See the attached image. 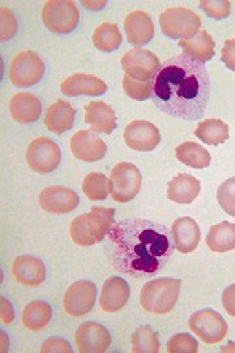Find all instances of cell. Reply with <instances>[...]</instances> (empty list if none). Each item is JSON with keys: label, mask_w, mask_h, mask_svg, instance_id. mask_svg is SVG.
I'll return each instance as SVG.
<instances>
[{"label": "cell", "mask_w": 235, "mask_h": 353, "mask_svg": "<svg viewBox=\"0 0 235 353\" xmlns=\"http://www.w3.org/2000/svg\"><path fill=\"white\" fill-rule=\"evenodd\" d=\"M106 250L114 268L125 278L159 275L173 256L172 229L145 219L115 223L106 236Z\"/></svg>", "instance_id": "6da1fadb"}, {"label": "cell", "mask_w": 235, "mask_h": 353, "mask_svg": "<svg viewBox=\"0 0 235 353\" xmlns=\"http://www.w3.org/2000/svg\"><path fill=\"white\" fill-rule=\"evenodd\" d=\"M152 83V100L162 113L183 121L203 118L211 97L204 64L185 54L175 55L161 64Z\"/></svg>", "instance_id": "7a4b0ae2"}, {"label": "cell", "mask_w": 235, "mask_h": 353, "mask_svg": "<svg viewBox=\"0 0 235 353\" xmlns=\"http://www.w3.org/2000/svg\"><path fill=\"white\" fill-rule=\"evenodd\" d=\"M115 210L105 207H92L88 214H80L71 223L70 234L76 245L88 248L105 240L115 224Z\"/></svg>", "instance_id": "3957f363"}, {"label": "cell", "mask_w": 235, "mask_h": 353, "mask_svg": "<svg viewBox=\"0 0 235 353\" xmlns=\"http://www.w3.org/2000/svg\"><path fill=\"white\" fill-rule=\"evenodd\" d=\"M181 285V279L161 278L148 281L140 293L141 307L152 314L170 313L178 301Z\"/></svg>", "instance_id": "277c9868"}, {"label": "cell", "mask_w": 235, "mask_h": 353, "mask_svg": "<svg viewBox=\"0 0 235 353\" xmlns=\"http://www.w3.org/2000/svg\"><path fill=\"white\" fill-rule=\"evenodd\" d=\"M161 32L166 37L173 39H190L198 34L201 19L198 13L183 8H167L160 16Z\"/></svg>", "instance_id": "5b68a950"}, {"label": "cell", "mask_w": 235, "mask_h": 353, "mask_svg": "<svg viewBox=\"0 0 235 353\" xmlns=\"http://www.w3.org/2000/svg\"><path fill=\"white\" fill-rule=\"evenodd\" d=\"M80 13L71 0H51L43 6L42 21L52 33L68 34L79 26Z\"/></svg>", "instance_id": "8992f818"}, {"label": "cell", "mask_w": 235, "mask_h": 353, "mask_svg": "<svg viewBox=\"0 0 235 353\" xmlns=\"http://www.w3.org/2000/svg\"><path fill=\"white\" fill-rule=\"evenodd\" d=\"M143 176L131 163L115 165L110 176V195L115 202H131L141 189Z\"/></svg>", "instance_id": "52a82bcc"}, {"label": "cell", "mask_w": 235, "mask_h": 353, "mask_svg": "<svg viewBox=\"0 0 235 353\" xmlns=\"http://www.w3.org/2000/svg\"><path fill=\"white\" fill-rule=\"evenodd\" d=\"M45 74V63L34 51L19 52L11 62L10 79L13 85L20 88L33 87L41 81Z\"/></svg>", "instance_id": "ba28073f"}, {"label": "cell", "mask_w": 235, "mask_h": 353, "mask_svg": "<svg viewBox=\"0 0 235 353\" xmlns=\"http://www.w3.org/2000/svg\"><path fill=\"white\" fill-rule=\"evenodd\" d=\"M62 160L59 145L49 138L33 140L26 150V163L38 174H48L54 172Z\"/></svg>", "instance_id": "9c48e42d"}, {"label": "cell", "mask_w": 235, "mask_h": 353, "mask_svg": "<svg viewBox=\"0 0 235 353\" xmlns=\"http://www.w3.org/2000/svg\"><path fill=\"white\" fill-rule=\"evenodd\" d=\"M188 327L205 344L221 343L227 335V323L220 313L213 309H203L194 313Z\"/></svg>", "instance_id": "30bf717a"}, {"label": "cell", "mask_w": 235, "mask_h": 353, "mask_svg": "<svg viewBox=\"0 0 235 353\" xmlns=\"http://www.w3.org/2000/svg\"><path fill=\"white\" fill-rule=\"evenodd\" d=\"M121 62L125 75L139 81H152L161 67L160 59L152 51L141 48L127 51Z\"/></svg>", "instance_id": "8fae6325"}, {"label": "cell", "mask_w": 235, "mask_h": 353, "mask_svg": "<svg viewBox=\"0 0 235 353\" xmlns=\"http://www.w3.org/2000/svg\"><path fill=\"white\" fill-rule=\"evenodd\" d=\"M97 300V287L89 280L74 283L64 294L63 306L70 316H84L92 312Z\"/></svg>", "instance_id": "7c38bea8"}, {"label": "cell", "mask_w": 235, "mask_h": 353, "mask_svg": "<svg viewBox=\"0 0 235 353\" xmlns=\"http://www.w3.org/2000/svg\"><path fill=\"white\" fill-rule=\"evenodd\" d=\"M74 341L79 352L103 353L112 345V335L108 328L96 322H85L77 328Z\"/></svg>", "instance_id": "4fadbf2b"}, {"label": "cell", "mask_w": 235, "mask_h": 353, "mask_svg": "<svg viewBox=\"0 0 235 353\" xmlns=\"http://www.w3.org/2000/svg\"><path fill=\"white\" fill-rule=\"evenodd\" d=\"M124 141L139 152H150L157 148L161 141L159 128L148 121H134L124 130Z\"/></svg>", "instance_id": "5bb4252c"}, {"label": "cell", "mask_w": 235, "mask_h": 353, "mask_svg": "<svg viewBox=\"0 0 235 353\" xmlns=\"http://www.w3.org/2000/svg\"><path fill=\"white\" fill-rule=\"evenodd\" d=\"M71 151L84 163H96L105 157L108 147L93 130H80L71 138Z\"/></svg>", "instance_id": "9a60e30c"}, {"label": "cell", "mask_w": 235, "mask_h": 353, "mask_svg": "<svg viewBox=\"0 0 235 353\" xmlns=\"http://www.w3.org/2000/svg\"><path fill=\"white\" fill-rule=\"evenodd\" d=\"M38 203L43 211L50 214H68L77 208L80 198L74 190L51 186L41 191Z\"/></svg>", "instance_id": "2e32d148"}, {"label": "cell", "mask_w": 235, "mask_h": 353, "mask_svg": "<svg viewBox=\"0 0 235 353\" xmlns=\"http://www.w3.org/2000/svg\"><path fill=\"white\" fill-rule=\"evenodd\" d=\"M13 278L25 287H37L46 280V267L41 259L32 255H21L12 265Z\"/></svg>", "instance_id": "e0dca14e"}, {"label": "cell", "mask_w": 235, "mask_h": 353, "mask_svg": "<svg viewBox=\"0 0 235 353\" xmlns=\"http://www.w3.org/2000/svg\"><path fill=\"white\" fill-rule=\"evenodd\" d=\"M130 300L128 281L119 276L108 279L102 287L99 306L106 313H116L123 309Z\"/></svg>", "instance_id": "ac0fdd59"}, {"label": "cell", "mask_w": 235, "mask_h": 353, "mask_svg": "<svg viewBox=\"0 0 235 353\" xmlns=\"http://www.w3.org/2000/svg\"><path fill=\"white\" fill-rule=\"evenodd\" d=\"M61 90L68 97L101 96L108 92V85L97 76L74 74L63 81Z\"/></svg>", "instance_id": "d6986e66"}, {"label": "cell", "mask_w": 235, "mask_h": 353, "mask_svg": "<svg viewBox=\"0 0 235 353\" xmlns=\"http://www.w3.org/2000/svg\"><path fill=\"white\" fill-rule=\"evenodd\" d=\"M175 250L181 254H190L196 250L200 242V228L192 217H179L173 223L172 227Z\"/></svg>", "instance_id": "ffe728a7"}, {"label": "cell", "mask_w": 235, "mask_h": 353, "mask_svg": "<svg viewBox=\"0 0 235 353\" xmlns=\"http://www.w3.org/2000/svg\"><path fill=\"white\" fill-rule=\"evenodd\" d=\"M124 30L130 43L135 46H143L154 37V24L149 13L144 11H134L124 20Z\"/></svg>", "instance_id": "44dd1931"}, {"label": "cell", "mask_w": 235, "mask_h": 353, "mask_svg": "<svg viewBox=\"0 0 235 353\" xmlns=\"http://www.w3.org/2000/svg\"><path fill=\"white\" fill-rule=\"evenodd\" d=\"M10 113L19 123H34L42 113V103L34 94L20 92L16 93L10 101Z\"/></svg>", "instance_id": "7402d4cb"}, {"label": "cell", "mask_w": 235, "mask_h": 353, "mask_svg": "<svg viewBox=\"0 0 235 353\" xmlns=\"http://www.w3.org/2000/svg\"><path fill=\"white\" fill-rule=\"evenodd\" d=\"M85 109V122L93 131L110 135L116 128V115L112 106L103 101L89 102Z\"/></svg>", "instance_id": "603a6c76"}, {"label": "cell", "mask_w": 235, "mask_h": 353, "mask_svg": "<svg viewBox=\"0 0 235 353\" xmlns=\"http://www.w3.org/2000/svg\"><path fill=\"white\" fill-rule=\"evenodd\" d=\"M76 110L64 100L54 102L48 109L45 117V126L50 132L55 135H62L74 127Z\"/></svg>", "instance_id": "cb8c5ba5"}, {"label": "cell", "mask_w": 235, "mask_h": 353, "mask_svg": "<svg viewBox=\"0 0 235 353\" xmlns=\"http://www.w3.org/2000/svg\"><path fill=\"white\" fill-rule=\"evenodd\" d=\"M200 182L191 174H178L167 183V198L178 204H190L198 198Z\"/></svg>", "instance_id": "d4e9b609"}, {"label": "cell", "mask_w": 235, "mask_h": 353, "mask_svg": "<svg viewBox=\"0 0 235 353\" xmlns=\"http://www.w3.org/2000/svg\"><path fill=\"white\" fill-rule=\"evenodd\" d=\"M179 46L185 55L200 63L204 64L214 57V41L207 30H198V34L190 39H181Z\"/></svg>", "instance_id": "484cf974"}, {"label": "cell", "mask_w": 235, "mask_h": 353, "mask_svg": "<svg viewBox=\"0 0 235 353\" xmlns=\"http://www.w3.org/2000/svg\"><path fill=\"white\" fill-rule=\"evenodd\" d=\"M207 245L214 252H227L235 249V224L223 221L212 225L207 234Z\"/></svg>", "instance_id": "4316f807"}, {"label": "cell", "mask_w": 235, "mask_h": 353, "mask_svg": "<svg viewBox=\"0 0 235 353\" xmlns=\"http://www.w3.org/2000/svg\"><path fill=\"white\" fill-rule=\"evenodd\" d=\"M176 159L182 164L194 168V169H204L211 165V154L203 145L194 141H185L175 150Z\"/></svg>", "instance_id": "83f0119b"}, {"label": "cell", "mask_w": 235, "mask_h": 353, "mask_svg": "<svg viewBox=\"0 0 235 353\" xmlns=\"http://www.w3.org/2000/svg\"><path fill=\"white\" fill-rule=\"evenodd\" d=\"M195 135L208 145H221L229 139V126L221 119L208 118L198 123Z\"/></svg>", "instance_id": "f1b7e54d"}, {"label": "cell", "mask_w": 235, "mask_h": 353, "mask_svg": "<svg viewBox=\"0 0 235 353\" xmlns=\"http://www.w3.org/2000/svg\"><path fill=\"white\" fill-rule=\"evenodd\" d=\"M52 309L45 301H32L25 306L23 312V325L30 331H38L49 325Z\"/></svg>", "instance_id": "f546056e"}, {"label": "cell", "mask_w": 235, "mask_h": 353, "mask_svg": "<svg viewBox=\"0 0 235 353\" xmlns=\"http://www.w3.org/2000/svg\"><path fill=\"white\" fill-rule=\"evenodd\" d=\"M93 43L102 52H112L122 45V34L116 24L103 23L93 33Z\"/></svg>", "instance_id": "4dcf8cb0"}, {"label": "cell", "mask_w": 235, "mask_h": 353, "mask_svg": "<svg viewBox=\"0 0 235 353\" xmlns=\"http://www.w3.org/2000/svg\"><path fill=\"white\" fill-rule=\"evenodd\" d=\"M83 192L90 201H105L110 194V179L102 173H89L83 182Z\"/></svg>", "instance_id": "1f68e13d"}, {"label": "cell", "mask_w": 235, "mask_h": 353, "mask_svg": "<svg viewBox=\"0 0 235 353\" xmlns=\"http://www.w3.org/2000/svg\"><path fill=\"white\" fill-rule=\"evenodd\" d=\"M160 351L159 334L149 326H141L132 334V352L157 353Z\"/></svg>", "instance_id": "d6a6232c"}, {"label": "cell", "mask_w": 235, "mask_h": 353, "mask_svg": "<svg viewBox=\"0 0 235 353\" xmlns=\"http://www.w3.org/2000/svg\"><path fill=\"white\" fill-rule=\"evenodd\" d=\"M123 89L125 94L136 101H145L152 97L153 83L152 81H139L131 79L128 75H124Z\"/></svg>", "instance_id": "836d02e7"}, {"label": "cell", "mask_w": 235, "mask_h": 353, "mask_svg": "<svg viewBox=\"0 0 235 353\" xmlns=\"http://www.w3.org/2000/svg\"><path fill=\"white\" fill-rule=\"evenodd\" d=\"M217 201L226 214L235 217V176L221 183L217 191Z\"/></svg>", "instance_id": "e575fe53"}, {"label": "cell", "mask_w": 235, "mask_h": 353, "mask_svg": "<svg viewBox=\"0 0 235 353\" xmlns=\"http://www.w3.org/2000/svg\"><path fill=\"white\" fill-rule=\"evenodd\" d=\"M198 351V341L190 334H176L167 341V352L195 353Z\"/></svg>", "instance_id": "d590c367"}, {"label": "cell", "mask_w": 235, "mask_h": 353, "mask_svg": "<svg viewBox=\"0 0 235 353\" xmlns=\"http://www.w3.org/2000/svg\"><path fill=\"white\" fill-rule=\"evenodd\" d=\"M198 6L210 17H213L216 20L227 17L232 10V4L229 0H205L200 1Z\"/></svg>", "instance_id": "8d00e7d4"}, {"label": "cell", "mask_w": 235, "mask_h": 353, "mask_svg": "<svg viewBox=\"0 0 235 353\" xmlns=\"http://www.w3.org/2000/svg\"><path fill=\"white\" fill-rule=\"evenodd\" d=\"M17 32V20L11 10L1 7V41L12 38Z\"/></svg>", "instance_id": "74e56055"}, {"label": "cell", "mask_w": 235, "mask_h": 353, "mask_svg": "<svg viewBox=\"0 0 235 353\" xmlns=\"http://www.w3.org/2000/svg\"><path fill=\"white\" fill-rule=\"evenodd\" d=\"M72 347L68 341L61 339V338H51L43 343L41 352H72Z\"/></svg>", "instance_id": "f35d334b"}, {"label": "cell", "mask_w": 235, "mask_h": 353, "mask_svg": "<svg viewBox=\"0 0 235 353\" xmlns=\"http://www.w3.org/2000/svg\"><path fill=\"white\" fill-rule=\"evenodd\" d=\"M221 62H223L229 70L235 71V38L227 39L225 42L221 51Z\"/></svg>", "instance_id": "ab89813d"}, {"label": "cell", "mask_w": 235, "mask_h": 353, "mask_svg": "<svg viewBox=\"0 0 235 353\" xmlns=\"http://www.w3.org/2000/svg\"><path fill=\"white\" fill-rule=\"evenodd\" d=\"M223 306L229 316L235 318V284L223 290Z\"/></svg>", "instance_id": "60d3db41"}, {"label": "cell", "mask_w": 235, "mask_h": 353, "mask_svg": "<svg viewBox=\"0 0 235 353\" xmlns=\"http://www.w3.org/2000/svg\"><path fill=\"white\" fill-rule=\"evenodd\" d=\"M0 301H1V322L6 323V325H10V323H12L13 319H14L12 305L4 297H1Z\"/></svg>", "instance_id": "b9f144b4"}, {"label": "cell", "mask_w": 235, "mask_h": 353, "mask_svg": "<svg viewBox=\"0 0 235 353\" xmlns=\"http://www.w3.org/2000/svg\"><path fill=\"white\" fill-rule=\"evenodd\" d=\"M83 4L88 7L89 10H92V11H101V8L106 6L105 1H89V3L88 1H83Z\"/></svg>", "instance_id": "7bdbcfd3"}]
</instances>
